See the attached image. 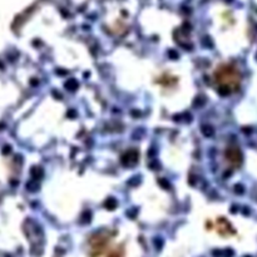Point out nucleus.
I'll list each match as a JSON object with an SVG mask.
<instances>
[{"instance_id":"f257e3e1","label":"nucleus","mask_w":257,"mask_h":257,"mask_svg":"<svg viewBox=\"0 0 257 257\" xmlns=\"http://www.w3.org/2000/svg\"><path fill=\"white\" fill-rule=\"evenodd\" d=\"M216 82L220 84L218 88H226L230 92L237 90L240 87V72L233 65H221L215 73Z\"/></svg>"},{"instance_id":"f03ea898","label":"nucleus","mask_w":257,"mask_h":257,"mask_svg":"<svg viewBox=\"0 0 257 257\" xmlns=\"http://www.w3.org/2000/svg\"><path fill=\"white\" fill-rule=\"evenodd\" d=\"M226 156H227V158L233 163V165H241V151L238 150V148H230V150H227V152H226Z\"/></svg>"},{"instance_id":"7ed1b4c3","label":"nucleus","mask_w":257,"mask_h":257,"mask_svg":"<svg viewBox=\"0 0 257 257\" xmlns=\"http://www.w3.org/2000/svg\"><path fill=\"white\" fill-rule=\"evenodd\" d=\"M138 161V153L137 151H130V152L125 153L124 156L122 157V162L124 166L128 165H136Z\"/></svg>"},{"instance_id":"20e7f679","label":"nucleus","mask_w":257,"mask_h":257,"mask_svg":"<svg viewBox=\"0 0 257 257\" xmlns=\"http://www.w3.org/2000/svg\"><path fill=\"white\" fill-rule=\"evenodd\" d=\"M78 87H79V84H78V82L75 79H70L65 83V88H67L68 90H70V92H74V90H77Z\"/></svg>"},{"instance_id":"39448f33","label":"nucleus","mask_w":257,"mask_h":257,"mask_svg":"<svg viewBox=\"0 0 257 257\" xmlns=\"http://www.w3.org/2000/svg\"><path fill=\"white\" fill-rule=\"evenodd\" d=\"M202 132H203V135L206 136V137H211V136H213V128L210 127L208 124H203L202 125Z\"/></svg>"},{"instance_id":"423d86ee","label":"nucleus","mask_w":257,"mask_h":257,"mask_svg":"<svg viewBox=\"0 0 257 257\" xmlns=\"http://www.w3.org/2000/svg\"><path fill=\"white\" fill-rule=\"evenodd\" d=\"M105 207H107L108 210H114V208L117 207V201H115L114 198H109V200L105 202Z\"/></svg>"}]
</instances>
